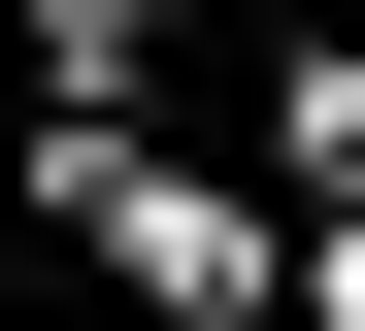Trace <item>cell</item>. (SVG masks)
<instances>
[{"label":"cell","instance_id":"1","mask_svg":"<svg viewBox=\"0 0 365 331\" xmlns=\"http://www.w3.org/2000/svg\"><path fill=\"white\" fill-rule=\"evenodd\" d=\"M0 232H67L100 298H166V331H266V298H299V232H266L232 166H166L133 100H34V132H0Z\"/></svg>","mask_w":365,"mask_h":331},{"label":"cell","instance_id":"2","mask_svg":"<svg viewBox=\"0 0 365 331\" xmlns=\"http://www.w3.org/2000/svg\"><path fill=\"white\" fill-rule=\"evenodd\" d=\"M266 166H299V232H365V33H299V66H266Z\"/></svg>","mask_w":365,"mask_h":331},{"label":"cell","instance_id":"3","mask_svg":"<svg viewBox=\"0 0 365 331\" xmlns=\"http://www.w3.org/2000/svg\"><path fill=\"white\" fill-rule=\"evenodd\" d=\"M166 33H200V0H34V100H133Z\"/></svg>","mask_w":365,"mask_h":331},{"label":"cell","instance_id":"4","mask_svg":"<svg viewBox=\"0 0 365 331\" xmlns=\"http://www.w3.org/2000/svg\"><path fill=\"white\" fill-rule=\"evenodd\" d=\"M266 331H332V298H266Z\"/></svg>","mask_w":365,"mask_h":331},{"label":"cell","instance_id":"5","mask_svg":"<svg viewBox=\"0 0 365 331\" xmlns=\"http://www.w3.org/2000/svg\"><path fill=\"white\" fill-rule=\"evenodd\" d=\"M0 331H34V298H0Z\"/></svg>","mask_w":365,"mask_h":331}]
</instances>
